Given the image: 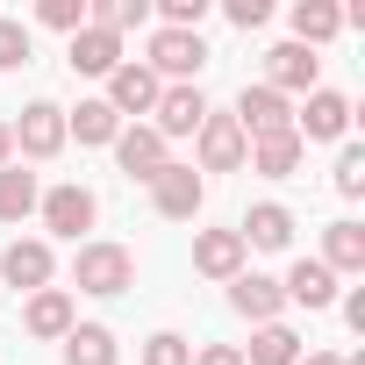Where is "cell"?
Returning <instances> with one entry per match:
<instances>
[{
  "instance_id": "6da1fadb",
  "label": "cell",
  "mask_w": 365,
  "mask_h": 365,
  "mask_svg": "<svg viewBox=\"0 0 365 365\" xmlns=\"http://www.w3.org/2000/svg\"><path fill=\"white\" fill-rule=\"evenodd\" d=\"M72 287H79V294H101V301H108V294H129V287H136V258H129L122 244H101V237H93V244H79V258H72Z\"/></svg>"
},
{
  "instance_id": "7a4b0ae2",
  "label": "cell",
  "mask_w": 365,
  "mask_h": 365,
  "mask_svg": "<svg viewBox=\"0 0 365 365\" xmlns=\"http://www.w3.org/2000/svg\"><path fill=\"white\" fill-rule=\"evenodd\" d=\"M36 208H43V230H51V237H72V244H79V237L93 230V215H101L93 187H79V179H65V187H51V194H43Z\"/></svg>"
},
{
  "instance_id": "3957f363",
  "label": "cell",
  "mask_w": 365,
  "mask_h": 365,
  "mask_svg": "<svg viewBox=\"0 0 365 365\" xmlns=\"http://www.w3.org/2000/svg\"><path fill=\"white\" fill-rule=\"evenodd\" d=\"M230 115H237L244 143H258V136H287V129H294V101H287V93H272V86H244Z\"/></svg>"
},
{
  "instance_id": "277c9868",
  "label": "cell",
  "mask_w": 365,
  "mask_h": 365,
  "mask_svg": "<svg viewBox=\"0 0 365 365\" xmlns=\"http://www.w3.org/2000/svg\"><path fill=\"white\" fill-rule=\"evenodd\" d=\"M8 136H15V150H22V158H36V165H43V158H58V150H65V108H58V101H29V108H22V122H8Z\"/></svg>"
},
{
  "instance_id": "5b68a950",
  "label": "cell",
  "mask_w": 365,
  "mask_h": 365,
  "mask_svg": "<svg viewBox=\"0 0 365 365\" xmlns=\"http://www.w3.org/2000/svg\"><path fill=\"white\" fill-rule=\"evenodd\" d=\"M143 65L158 72V86H165V79H179V86H187V79H194V72L208 65V43H201L194 29H158V36H150V58H143Z\"/></svg>"
},
{
  "instance_id": "8992f818",
  "label": "cell",
  "mask_w": 365,
  "mask_h": 365,
  "mask_svg": "<svg viewBox=\"0 0 365 365\" xmlns=\"http://www.w3.org/2000/svg\"><path fill=\"white\" fill-rule=\"evenodd\" d=\"M150 201H158V215H165V222H194V215H201V201H208V179H201L194 165H165V172L150 179Z\"/></svg>"
},
{
  "instance_id": "52a82bcc",
  "label": "cell",
  "mask_w": 365,
  "mask_h": 365,
  "mask_svg": "<svg viewBox=\"0 0 365 365\" xmlns=\"http://www.w3.org/2000/svg\"><path fill=\"white\" fill-rule=\"evenodd\" d=\"M158 93H165V86H158V72H150L143 58H122V65L108 72V93H101V101H108L115 115H150V108H158Z\"/></svg>"
},
{
  "instance_id": "ba28073f",
  "label": "cell",
  "mask_w": 365,
  "mask_h": 365,
  "mask_svg": "<svg viewBox=\"0 0 365 365\" xmlns=\"http://www.w3.org/2000/svg\"><path fill=\"white\" fill-rule=\"evenodd\" d=\"M194 150H201V172H244V129H237V115H215L208 108V122L194 129Z\"/></svg>"
},
{
  "instance_id": "9c48e42d",
  "label": "cell",
  "mask_w": 365,
  "mask_h": 365,
  "mask_svg": "<svg viewBox=\"0 0 365 365\" xmlns=\"http://www.w3.org/2000/svg\"><path fill=\"white\" fill-rule=\"evenodd\" d=\"M51 272H58V258H51V244H43V237H15L8 251H0V279L22 287V294H43V287H51Z\"/></svg>"
},
{
  "instance_id": "30bf717a",
  "label": "cell",
  "mask_w": 365,
  "mask_h": 365,
  "mask_svg": "<svg viewBox=\"0 0 365 365\" xmlns=\"http://www.w3.org/2000/svg\"><path fill=\"white\" fill-rule=\"evenodd\" d=\"M294 136H301V143H336V136H351V101L329 93V86H315L308 108L294 115Z\"/></svg>"
},
{
  "instance_id": "8fae6325",
  "label": "cell",
  "mask_w": 365,
  "mask_h": 365,
  "mask_svg": "<svg viewBox=\"0 0 365 365\" xmlns=\"http://www.w3.org/2000/svg\"><path fill=\"white\" fill-rule=\"evenodd\" d=\"M115 165H122L129 179H143V187H150V179H158L172 158H165V136H158L150 122H136V129H122V136H115Z\"/></svg>"
},
{
  "instance_id": "7c38bea8",
  "label": "cell",
  "mask_w": 365,
  "mask_h": 365,
  "mask_svg": "<svg viewBox=\"0 0 365 365\" xmlns=\"http://www.w3.org/2000/svg\"><path fill=\"white\" fill-rule=\"evenodd\" d=\"M315 79H322V58L301 51V43H279V51L265 58V86L287 93V101H294V93H315Z\"/></svg>"
},
{
  "instance_id": "4fadbf2b",
  "label": "cell",
  "mask_w": 365,
  "mask_h": 365,
  "mask_svg": "<svg viewBox=\"0 0 365 365\" xmlns=\"http://www.w3.org/2000/svg\"><path fill=\"white\" fill-rule=\"evenodd\" d=\"M244 258H251V251H244L237 230H194V272H201V279H237Z\"/></svg>"
},
{
  "instance_id": "5bb4252c",
  "label": "cell",
  "mask_w": 365,
  "mask_h": 365,
  "mask_svg": "<svg viewBox=\"0 0 365 365\" xmlns=\"http://www.w3.org/2000/svg\"><path fill=\"white\" fill-rule=\"evenodd\" d=\"M150 115H158V122H150V129H158V136H165V143H172V136H194V129H201V122H208V101H201V86H165V93H158V108H150Z\"/></svg>"
},
{
  "instance_id": "9a60e30c",
  "label": "cell",
  "mask_w": 365,
  "mask_h": 365,
  "mask_svg": "<svg viewBox=\"0 0 365 365\" xmlns=\"http://www.w3.org/2000/svg\"><path fill=\"white\" fill-rule=\"evenodd\" d=\"M230 308L244 315V322H279V308H287V294H279V279H265V272H237L230 279Z\"/></svg>"
},
{
  "instance_id": "2e32d148",
  "label": "cell",
  "mask_w": 365,
  "mask_h": 365,
  "mask_svg": "<svg viewBox=\"0 0 365 365\" xmlns=\"http://www.w3.org/2000/svg\"><path fill=\"white\" fill-rule=\"evenodd\" d=\"M237 237H244V251H287V244H294V215H287L279 201H258V208L237 222Z\"/></svg>"
},
{
  "instance_id": "e0dca14e",
  "label": "cell",
  "mask_w": 365,
  "mask_h": 365,
  "mask_svg": "<svg viewBox=\"0 0 365 365\" xmlns=\"http://www.w3.org/2000/svg\"><path fill=\"white\" fill-rule=\"evenodd\" d=\"M279 294H287L294 308H329V301H336V272H329L322 258H294V272L279 279Z\"/></svg>"
},
{
  "instance_id": "ac0fdd59",
  "label": "cell",
  "mask_w": 365,
  "mask_h": 365,
  "mask_svg": "<svg viewBox=\"0 0 365 365\" xmlns=\"http://www.w3.org/2000/svg\"><path fill=\"white\" fill-rule=\"evenodd\" d=\"M72 322H79V315H72V294H65V287H43V294H29V308H22V329H29V336H58V344H65Z\"/></svg>"
},
{
  "instance_id": "d6986e66",
  "label": "cell",
  "mask_w": 365,
  "mask_h": 365,
  "mask_svg": "<svg viewBox=\"0 0 365 365\" xmlns=\"http://www.w3.org/2000/svg\"><path fill=\"white\" fill-rule=\"evenodd\" d=\"M301 150H308V143L287 129V136H258V143L244 150V165H251L258 179H294V172H301Z\"/></svg>"
},
{
  "instance_id": "ffe728a7",
  "label": "cell",
  "mask_w": 365,
  "mask_h": 365,
  "mask_svg": "<svg viewBox=\"0 0 365 365\" xmlns=\"http://www.w3.org/2000/svg\"><path fill=\"white\" fill-rule=\"evenodd\" d=\"M115 65H122V36H108V29H93V22H86V29L72 36V72H86V79H108Z\"/></svg>"
},
{
  "instance_id": "44dd1931",
  "label": "cell",
  "mask_w": 365,
  "mask_h": 365,
  "mask_svg": "<svg viewBox=\"0 0 365 365\" xmlns=\"http://www.w3.org/2000/svg\"><path fill=\"white\" fill-rule=\"evenodd\" d=\"M322 265L344 279V272H365V222H329L322 230Z\"/></svg>"
},
{
  "instance_id": "7402d4cb",
  "label": "cell",
  "mask_w": 365,
  "mask_h": 365,
  "mask_svg": "<svg viewBox=\"0 0 365 365\" xmlns=\"http://www.w3.org/2000/svg\"><path fill=\"white\" fill-rule=\"evenodd\" d=\"M115 358H122V344H115L108 322H72V336H65V365H115Z\"/></svg>"
},
{
  "instance_id": "603a6c76",
  "label": "cell",
  "mask_w": 365,
  "mask_h": 365,
  "mask_svg": "<svg viewBox=\"0 0 365 365\" xmlns=\"http://www.w3.org/2000/svg\"><path fill=\"white\" fill-rule=\"evenodd\" d=\"M36 201H43L36 172H22V165H0V222H29V215H36Z\"/></svg>"
},
{
  "instance_id": "cb8c5ba5",
  "label": "cell",
  "mask_w": 365,
  "mask_h": 365,
  "mask_svg": "<svg viewBox=\"0 0 365 365\" xmlns=\"http://www.w3.org/2000/svg\"><path fill=\"white\" fill-rule=\"evenodd\" d=\"M336 29H344V8H329V0H294V43H301V51L329 43Z\"/></svg>"
},
{
  "instance_id": "d4e9b609",
  "label": "cell",
  "mask_w": 365,
  "mask_h": 365,
  "mask_svg": "<svg viewBox=\"0 0 365 365\" xmlns=\"http://www.w3.org/2000/svg\"><path fill=\"white\" fill-rule=\"evenodd\" d=\"M65 136H79V143H115V136H122V115H115L108 101H79V108L65 115Z\"/></svg>"
},
{
  "instance_id": "484cf974",
  "label": "cell",
  "mask_w": 365,
  "mask_h": 365,
  "mask_svg": "<svg viewBox=\"0 0 365 365\" xmlns=\"http://www.w3.org/2000/svg\"><path fill=\"white\" fill-rule=\"evenodd\" d=\"M301 358V336L287 329V322H265L258 336H251V351H244V365H294Z\"/></svg>"
},
{
  "instance_id": "4316f807",
  "label": "cell",
  "mask_w": 365,
  "mask_h": 365,
  "mask_svg": "<svg viewBox=\"0 0 365 365\" xmlns=\"http://www.w3.org/2000/svg\"><path fill=\"white\" fill-rule=\"evenodd\" d=\"M143 15H150V0H93V8H86V22H93V29H108V36L136 29Z\"/></svg>"
},
{
  "instance_id": "83f0119b",
  "label": "cell",
  "mask_w": 365,
  "mask_h": 365,
  "mask_svg": "<svg viewBox=\"0 0 365 365\" xmlns=\"http://www.w3.org/2000/svg\"><path fill=\"white\" fill-rule=\"evenodd\" d=\"M329 187H336L344 201H358V194H365V150H358V143H344V150H336V172H329Z\"/></svg>"
},
{
  "instance_id": "f1b7e54d",
  "label": "cell",
  "mask_w": 365,
  "mask_h": 365,
  "mask_svg": "<svg viewBox=\"0 0 365 365\" xmlns=\"http://www.w3.org/2000/svg\"><path fill=\"white\" fill-rule=\"evenodd\" d=\"M143 365H194V344L179 329H158V336H143Z\"/></svg>"
},
{
  "instance_id": "f546056e",
  "label": "cell",
  "mask_w": 365,
  "mask_h": 365,
  "mask_svg": "<svg viewBox=\"0 0 365 365\" xmlns=\"http://www.w3.org/2000/svg\"><path fill=\"white\" fill-rule=\"evenodd\" d=\"M29 65V22L0 15V72H22Z\"/></svg>"
},
{
  "instance_id": "4dcf8cb0",
  "label": "cell",
  "mask_w": 365,
  "mask_h": 365,
  "mask_svg": "<svg viewBox=\"0 0 365 365\" xmlns=\"http://www.w3.org/2000/svg\"><path fill=\"white\" fill-rule=\"evenodd\" d=\"M36 22H43V29H58V36H79V29H86V0H43Z\"/></svg>"
},
{
  "instance_id": "1f68e13d",
  "label": "cell",
  "mask_w": 365,
  "mask_h": 365,
  "mask_svg": "<svg viewBox=\"0 0 365 365\" xmlns=\"http://www.w3.org/2000/svg\"><path fill=\"white\" fill-rule=\"evenodd\" d=\"M158 15H165V29H194V36H201L208 0H158Z\"/></svg>"
},
{
  "instance_id": "d6a6232c",
  "label": "cell",
  "mask_w": 365,
  "mask_h": 365,
  "mask_svg": "<svg viewBox=\"0 0 365 365\" xmlns=\"http://www.w3.org/2000/svg\"><path fill=\"white\" fill-rule=\"evenodd\" d=\"M230 22L237 29H265L272 22V0H230Z\"/></svg>"
},
{
  "instance_id": "836d02e7",
  "label": "cell",
  "mask_w": 365,
  "mask_h": 365,
  "mask_svg": "<svg viewBox=\"0 0 365 365\" xmlns=\"http://www.w3.org/2000/svg\"><path fill=\"white\" fill-rule=\"evenodd\" d=\"M194 365H244V351H237V344H201Z\"/></svg>"
},
{
  "instance_id": "e575fe53",
  "label": "cell",
  "mask_w": 365,
  "mask_h": 365,
  "mask_svg": "<svg viewBox=\"0 0 365 365\" xmlns=\"http://www.w3.org/2000/svg\"><path fill=\"white\" fill-rule=\"evenodd\" d=\"M344 322H351V329H365V287H351V294H344Z\"/></svg>"
},
{
  "instance_id": "d590c367",
  "label": "cell",
  "mask_w": 365,
  "mask_h": 365,
  "mask_svg": "<svg viewBox=\"0 0 365 365\" xmlns=\"http://www.w3.org/2000/svg\"><path fill=\"white\" fill-rule=\"evenodd\" d=\"M294 365H344V358H336V351H301Z\"/></svg>"
},
{
  "instance_id": "8d00e7d4",
  "label": "cell",
  "mask_w": 365,
  "mask_h": 365,
  "mask_svg": "<svg viewBox=\"0 0 365 365\" xmlns=\"http://www.w3.org/2000/svg\"><path fill=\"white\" fill-rule=\"evenodd\" d=\"M0 165H15V136H8V122H0Z\"/></svg>"
}]
</instances>
